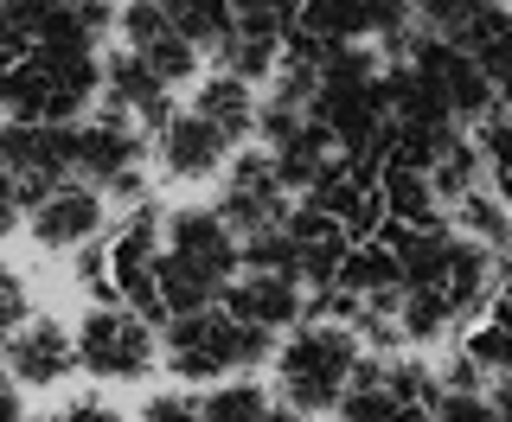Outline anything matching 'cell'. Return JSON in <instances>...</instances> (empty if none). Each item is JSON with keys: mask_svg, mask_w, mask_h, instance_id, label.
I'll use <instances>...</instances> for the list:
<instances>
[{"mask_svg": "<svg viewBox=\"0 0 512 422\" xmlns=\"http://www.w3.org/2000/svg\"><path fill=\"white\" fill-rule=\"evenodd\" d=\"M109 282H116V301L135 307L141 320L167 327V307H160V211L154 199L135 205V218L122 231H109Z\"/></svg>", "mask_w": 512, "mask_h": 422, "instance_id": "7", "label": "cell"}, {"mask_svg": "<svg viewBox=\"0 0 512 422\" xmlns=\"http://www.w3.org/2000/svg\"><path fill=\"white\" fill-rule=\"evenodd\" d=\"M263 416H269V397H263V384H250V378L212 384V391L199 397V422H263Z\"/></svg>", "mask_w": 512, "mask_h": 422, "instance_id": "27", "label": "cell"}, {"mask_svg": "<svg viewBox=\"0 0 512 422\" xmlns=\"http://www.w3.org/2000/svg\"><path fill=\"white\" fill-rule=\"evenodd\" d=\"M103 103L109 109H122V116H135L148 135H160L167 128V116H173V96H167V84L148 71V58L141 52H109L103 58Z\"/></svg>", "mask_w": 512, "mask_h": 422, "instance_id": "14", "label": "cell"}, {"mask_svg": "<svg viewBox=\"0 0 512 422\" xmlns=\"http://www.w3.org/2000/svg\"><path fill=\"white\" fill-rule=\"evenodd\" d=\"M160 250L180 256L186 269H199L205 282L231 288L237 275H244V243H237V231L218 218L212 205H180L160 218Z\"/></svg>", "mask_w": 512, "mask_h": 422, "instance_id": "9", "label": "cell"}, {"mask_svg": "<svg viewBox=\"0 0 512 422\" xmlns=\"http://www.w3.org/2000/svg\"><path fill=\"white\" fill-rule=\"evenodd\" d=\"M333 288H346V295H359V301H378V295H397V288H404V269H397V256H391L384 237H359L346 250Z\"/></svg>", "mask_w": 512, "mask_h": 422, "instance_id": "21", "label": "cell"}, {"mask_svg": "<svg viewBox=\"0 0 512 422\" xmlns=\"http://www.w3.org/2000/svg\"><path fill=\"white\" fill-rule=\"evenodd\" d=\"M461 352L487 371V378H500V371H512V333L493 327V320H480V327H468V339H461Z\"/></svg>", "mask_w": 512, "mask_h": 422, "instance_id": "31", "label": "cell"}, {"mask_svg": "<svg viewBox=\"0 0 512 422\" xmlns=\"http://www.w3.org/2000/svg\"><path fill=\"white\" fill-rule=\"evenodd\" d=\"M58 422H128V416L116 410V403H103V397H71L58 410Z\"/></svg>", "mask_w": 512, "mask_h": 422, "instance_id": "37", "label": "cell"}, {"mask_svg": "<svg viewBox=\"0 0 512 422\" xmlns=\"http://www.w3.org/2000/svg\"><path fill=\"white\" fill-rule=\"evenodd\" d=\"M26 224V192H20V180H13L7 167H0V237H13Z\"/></svg>", "mask_w": 512, "mask_h": 422, "instance_id": "36", "label": "cell"}, {"mask_svg": "<svg viewBox=\"0 0 512 422\" xmlns=\"http://www.w3.org/2000/svg\"><path fill=\"white\" fill-rule=\"evenodd\" d=\"M378 199H384V218L397 224H442V192L423 167H397L384 160L378 167Z\"/></svg>", "mask_w": 512, "mask_h": 422, "instance_id": "19", "label": "cell"}, {"mask_svg": "<svg viewBox=\"0 0 512 422\" xmlns=\"http://www.w3.org/2000/svg\"><path fill=\"white\" fill-rule=\"evenodd\" d=\"M160 365L154 320H141L122 301H96L77 320V371H90L96 384H135Z\"/></svg>", "mask_w": 512, "mask_h": 422, "instance_id": "4", "label": "cell"}, {"mask_svg": "<svg viewBox=\"0 0 512 422\" xmlns=\"http://www.w3.org/2000/svg\"><path fill=\"white\" fill-rule=\"evenodd\" d=\"M391 422H429V410H397Z\"/></svg>", "mask_w": 512, "mask_h": 422, "instance_id": "43", "label": "cell"}, {"mask_svg": "<svg viewBox=\"0 0 512 422\" xmlns=\"http://www.w3.org/2000/svg\"><path fill=\"white\" fill-rule=\"evenodd\" d=\"M493 192H500V205L512 211V173H493Z\"/></svg>", "mask_w": 512, "mask_h": 422, "instance_id": "42", "label": "cell"}, {"mask_svg": "<svg viewBox=\"0 0 512 422\" xmlns=\"http://www.w3.org/2000/svg\"><path fill=\"white\" fill-rule=\"evenodd\" d=\"M378 384L404 410H436V397H442V371L423 365V359H404V352H384L378 359Z\"/></svg>", "mask_w": 512, "mask_h": 422, "instance_id": "24", "label": "cell"}, {"mask_svg": "<svg viewBox=\"0 0 512 422\" xmlns=\"http://www.w3.org/2000/svg\"><path fill=\"white\" fill-rule=\"evenodd\" d=\"M148 128L122 109H96L90 122H77V180L96 186L109 205L116 199H148Z\"/></svg>", "mask_w": 512, "mask_h": 422, "instance_id": "3", "label": "cell"}, {"mask_svg": "<svg viewBox=\"0 0 512 422\" xmlns=\"http://www.w3.org/2000/svg\"><path fill=\"white\" fill-rule=\"evenodd\" d=\"M480 173H487V160H480V148L468 135H455L448 148L436 154V167H429V180H436V192H442V205H455L461 192H474L480 186Z\"/></svg>", "mask_w": 512, "mask_h": 422, "instance_id": "28", "label": "cell"}, {"mask_svg": "<svg viewBox=\"0 0 512 422\" xmlns=\"http://www.w3.org/2000/svg\"><path fill=\"white\" fill-rule=\"evenodd\" d=\"M26 307H32V295H26V275L0 263V346H7V333L26 320Z\"/></svg>", "mask_w": 512, "mask_h": 422, "instance_id": "34", "label": "cell"}, {"mask_svg": "<svg viewBox=\"0 0 512 422\" xmlns=\"http://www.w3.org/2000/svg\"><path fill=\"white\" fill-rule=\"evenodd\" d=\"M397 64H410V71L423 77V84L436 90L461 122H468V116H493V77L480 71V64L461 52L455 39H442V32L416 26L410 39H404V52H397Z\"/></svg>", "mask_w": 512, "mask_h": 422, "instance_id": "6", "label": "cell"}, {"mask_svg": "<svg viewBox=\"0 0 512 422\" xmlns=\"http://www.w3.org/2000/svg\"><path fill=\"white\" fill-rule=\"evenodd\" d=\"M218 218L237 231V243L256 237V231H269V224H282L288 211V186L276 180V160H269V148H250V154H237V160H224V186H218Z\"/></svg>", "mask_w": 512, "mask_h": 422, "instance_id": "8", "label": "cell"}, {"mask_svg": "<svg viewBox=\"0 0 512 422\" xmlns=\"http://www.w3.org/2000/svg\"><path fill=\"white\" fill-rule=\"evenodd\" d=\"M493 416H500V422H512V371H500V378H493Z\"/></svg>", "mask_w": 512, "mask_h": 422, "instance_id": "39", "label": "cell"}, {"mask_svg": "<svg viewBox=\"0 0 512 422\" xmlns=\"http://www.w3.org/2000/svg\"><path fill=\"white\" fill-rule=\"evenodd\" d=\"M26 231L39 250H77L90 237H109V199L84 180H64L26 211Z\"/></svg>", "mask_w": 512, "mask_h": 422, "instance_id": "10", "label": "cell"}, {"mask_svg": "<svg viewBox=\"0 0 512 422\" xmlns=\"http://www.w3.org/2000/svg\"><path fill=\"white\" fill-rule=\"evenodd\" d=\"M160 13H167V26L180 32L186 45H199V52H218L224 39H231V0H154Z\"/></svg>", "mask_w": 512, "mask_h": 422, "instance_id": "22", "label": "cell"}, {"mask_svg": "<svg viewBox=\"0 0 512 422\" xmlns=\"http://www.w3.org/2000/svg\"><path fill=\"white\" fill-rule=\"evenodd\" d=\"M244 269H263V275H295V237L288 224H269V231L244 237ZM301 282V275H295Z\"/></svg>", "mask_w": 512, "mask_h": 422, "instance_id": "29", "label": "cell"}, {"mask_svg": "<svg viewBox=\"0 0 512 422\" xmlns=\"http://www.w3.org/2000/svg\"><path fill=\"white\" fill-rule=\"evenodd\" d=\"M301 32H314L320 45H372L378 0H301Z\"/></svg>", "mask_w": 512, "mask_h": 422, "instance_id": "20", "label": "cell"}, {"mask_svg": "<svg viewBox=\"0 0 512 422\" xmlns=\"http://www.w3.org/2000/svg\"><path fill=\"white\" fill-rule=\"evenodd\" d=\"M448 39H455L461 52H468L480 71L493 77V84L512 77V7H506V0H480V7L455 32H448Z\"/></svg>", "mask_w": 512, "mask_h": 422, "instance_id": "18", "label": "cell"}, {"mask_svg": "<svg viewBox=\"0 0 512 422\" xmlns=\"http://www.w3.org/2000/svg\"><path fill=\"white\" fill-rule=\"evenodd\" d=\"M263 359H276V333L237 320L224 301L199 307V314H173L167 333H160V365L186 384H218L231 371L263 365Z\"/></svg>", "mask_w": 512, "mask_h": 422, "instance_id": "1", "label": "cell"}, {"mask_svg": "<svg viewBox=\"0 0 512 422\" xmlns=\"http://www.w3.org/2000/svg\"><path fill=\"white\" fill-rule=\"evenodd\" d=\"M231 20L237 32H269V39H288L301 20V7L295 0H231Z\"/></svg>", "mask_w": 512, "mask_h": 422, "instance_id": "30", "label": "cell"}, {"mask_svg": "<svg viewBox=\"0 0 512 422\" xmlns=\"http://www.w3.org/2000/svg\"><path fill=\"white\" fill-rule=\"evenodd\" d=\"M135 422H199V403L180 397V391H154L148 403H141Z\"/></svg>", "mask_w": 512, "mask_h": 422, "instance_id": "35", "label": "cell"}, {"mask_svg": "<svg viewBox=\"0 0 512 422\" xmlns=\"http://www.w3.org/2000/svg\"><path fill=\"white\" fill-rule=\"evenodd\" d=\"M77 288H84L90 301H116V282H109V237H90L77 243Z\"/></svg>", "mask_w": 512, "mask_h": 422, "instance_id": "32", "label": "cell"}, {"mask_svg": "<svg viewBox=\"0 0 512 422\" xmlns=\"http://www.w3.org/2000/svg\"><path fill=\"white\" fill-rule=\"evenodd\" d=\"M0 167L20 180L26 211L52 186L77 180V122H0Z\"/></svg>", "mask_w": 512, "mask_h": 422, "instance_id": "5", "label": "cell"}, {"mask_svg": "<svg viewBox=\"0 0 512 422\" xmlns=\"http://www.w3.org/2000/svg\"><path fill=\"white\" fill-rule=\"evenodd\" d=\"M295 7H301V0H295Z\"/></svg>", "mask_w": 512, "mask_h": 422, "instance_id": "45", "label": "cell"}, {"mask_svg": "<svg viewBox=\"0 0 512 422\" xmlns=\"http://www.w3.org/2000/svg\"><path fill=\"white\" fill-rule=\"evenodd\" d=\"M448 327H455V307H448L442 288H404L397 295V333H404V346H436Z\"/></svg>", "mask_w": 512, "mask_h": 422, "instance_id": "23", "label": "cell"}, {"mask_svg": "<svg viewBox=\"0 0 512 422\" xmlns=\"http://www.w3.org/2000/svg\"><path fill=\"white\" fill-rule=\"evenodd\" d=\"M506 7H512V0H506Z\"/></svg>", "mask_w": 512, "mask_h": 422, "instance_id": "44", "label": "cell"}, {"mask_svg": "<svg viewBox=\"0 0 512 422\" xmlns=\"http://www.w3.org/2000/svg\"><path fill=\"white\" fill-rule=\"evenodd\" d=\"M212 58H218V71L244 77V84H269V77H276V64H282V39H269V32H237L231 26V39H224Z\"/></svg>", "mask_w": 512, "mask_h": 422, "instance_id": "25", "label": "cell"}, {"mask_svg": "<svg viewBox=\"0 0 512 422\" xmlns=\"http://www.w3.org/2000/svg\"><path fill=\"white\" fill-rule=\"evenodd\" d=\"M0 422H20V391L13 384H0Z\"/></svg>", "mask_w": 512, "mask_h": 422, "instance_id": "40", "label": "cell"}, {"mask_svg": "<svg viewBox=\"0 0 512 422\" xmlns=\"http://www.w3.org/2000/svg\"><path fill=\"white\" fill-rule=\"evenodd\" d=\"M0 359H7L13 384H26V391H52V384H64L77 371V333H64L52 314H26L20 327L7 333Z\"/></svg>", "mask_w": 512, "mask_h": 422, "instance_id": "11", "label": "cell"}, {"mask_svg": "<svg viewBox=\"0 0 512 422\" xmlns=\"http://www.w3.org/2000/svg\"><path fill=\"white\" fill-rule=\"evenodd\" d=\"M480 378H487V371H480L468 352H455V359L442 365V391H480Z\"/></svg>", "mask_w": 512, "mask_h": 422, "instance_id": "38", "label": "cell"}, {"mask_svg": "<svg viewBox=\"0 0 512 422\" xmlns=\"http://www.w3.org/2000/svg\"><path fill=\"white\" fill-rule=\"evenodd\" d=\"M192 109H199L205 122L218 128L231 148H244V141H256V116H263V96H256V84H244V77L231 71H212L199 90H192Z\"/></svg>", "mask_w": 512, "mask_h": 422, "instance_id": "17", "label": "cell"}, {"mask_svg": "<svg viewBox=\"0 0 512 422\" xmlns=\"http://www.w3.org/2000/svg\"><path fill=\"white\" fill-rule=\"evenodd\" d=\"M263 422H314L308 410H295V403H282V410H276V403H269V416Z\"/></svg>", "mask_w": 512, "mask_h": 422, "instance_id": "41", "label": "cell"}, {"mask_svg": "<svg viewBox=\"0 0 512 422\" xmlns=\"http://www.w3.org/2000/svg\"><path fill=\"white\" fill-rule=\"evenodd\" d=\"M455 224H461V237H474V243H512V211L500 205V192H487V186H474V192H461L455 199Z\"/></svg>", "mask_w": 512, "mask_h": 422, "instance_id": "26", "label": "cell"}, {"mask_svg": "<svg viewBox=\"0 0 512 422\" xmlns=\"http://www.w3.org/2000/svg\"><path fill=\"white\" fill-rule=\"evenodd\" d=\"M154 154H160V173H167V180L199 186V180H212V173H224L231 141H224L218 128L199 116V109H173L167 128L154 135Z\"/></svg>", "mask_w": 512, "mask_h": 422, "instance_id": "12", "label": "cell"}, {"mask_svg": "<svg viewBox=\"0 0 512 422\" xmlns=\"http://www.w3.org/2000/svg\"><path fill=\"white\" fill-rule=\"evenodd\" d=\"M493 288H500V256H493V243H474L455 231V256H448V275H442V295L455 307V327L474 314H487Z\"/></svg>", "mask_w": 512, "mask_h": 422, "instance_id": "16", "label": "cell"}, {"mask_svg": "<svg viewBox=\"0 0 512 422\" xmlns=\"http://www.w3.org/2000/svg\"><path fill=\"white\" fill-rule=\"evenodd\" d=\"M359 359H365V346L346 320H301V327H288V339L276 346L282 403H295V410H308V416H327L333 403L346 397Z\"/></svg>", "mask_w": 512, "mask_h": 422, "instance_id": "2", "label": "cell"}, {"mask_svg": "<svg viewBox=\"0 0 512 422\" xmlns=\"http://www.w3.org/2000/svg\"><path fill=\"white\" fill-rule=\"evenodd\" d=\"M429 422H500V416H493V403L480 391H442L436 410H429Z\"/></svg>", "mask_w": 512, "mask_h": 422, "instance_id": "33", "label": "cell"}, {"mask_svg": "<svg viewBox=\"0 0 512 422\" xmlns=\"http://www.w3.org/2000/svg\"><path fill=\"white\" fill-rule=\"evenodd\" d=\"M384 243H391L397 269H404V288H442L448 256H455V231L448 224H397L384 218Z\"/></svg>", "mask_w": 512, "mask_h": 422, "instance_id": "15", "label": "cell"}, {"mask_svg": "<svg viewBox=\"0 0 512 422\" xmlns=\"http://www.w3.org/2000/svg\"><path fill=\"white\" fill-rule=\"evenodd\" d=\"M224 307H231L237 320H250V327L263 333H288L308 320V295H301L295 275H263V269H244L231 288H224Z\"/></svg>", "mask_w": 512, "mask_h": 422, "instance_id": "13", "label": "cell"}]
</instances>
